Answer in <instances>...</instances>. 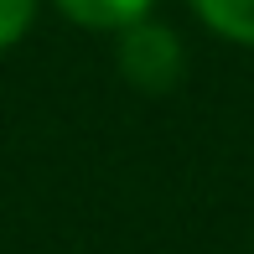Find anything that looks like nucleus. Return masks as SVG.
I'll list each match as a JSON object with an SVG mask.
<instances>
[{"instance_id": "f03ea898", "label": "nucleus", "mask_w": 254, "mask_h": 254, "mask_svg": "<svg viewBox=\"0 0 254 254\" xmlns=\"http://www.w3.org/2000/svg\"><path fill=\"white\" fill-rule=\"evenodd\" d=\"M151 5L156 0H57V10H63L67 21L94 26V31H125L130 21H145Z\"/></svg>"}, {"instance_id": "20e7f679", "label": "nucleus", "mask_w": 254, "mask_h": 254, "mask_svg": "<svg viewBox=\"0 0 254 254\" xmlns=\"http://www.w3.org/2000/svg\"><path fill=\"white\" fill-rule=\"evenodd\" d=\"M31 10H37V0H0V52L16 47V42L26 37Z\"/></svg>"}, {"instance_id": "f257e3e1", "label": "nucleus", "mask_w": 254, "mask_h": 254, "mask_svg": "<svg viewBox=\"0 0 254 254\" xmlns=\"http://www.w3.org/2000/svg\"><path fill=\"white\" fill-rule=\"evenodd\" d=\"M120 73L140 94H171L182 78V47L156 21H130L120 37Z\"/></svg>"}, {"instance_id": "7ed1b4c3", "label": "nucleus", "mask_w": 254, "mask_h": 254, "mask_svg": "<svg viewBox=\"0 0 254 254\" xmlns=\"http://www.w3.org/2000/svg\"><path fill=\"white\" fill-rule=\"evenodd\" d=\"M192 10L228 42H249L254 47V0H192Z\"/></svg>"}]
</instances>
